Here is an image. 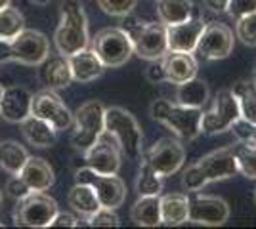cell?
Masks as SVG:
<instances>
[{"mask_svg":"<svg viewBox=\"0 0 256 229\" xmlns=\"http://www.w3.org/2000/svg\"><path fill=\"white\" fill-rule=\"evenodd\" d=\"M210 98V90H208V84L193 76L190 80L178 84V90H176V103L180 105H186V107H195V109H203L206 105V101Z\"/></svg>","mask_w":256,"mask_h":229,"instance_id":"d4e9b609","label":"cell"},{"mask_svg":"<svg viewBox=\"0 0 256 229\" xmlns=\"http://www.w3.org/2000/svg\"><path fill=\"white\" fill-rule=\"evenodd\" d=\"M54 44L58 54L67 55V57L88 48L90 44L88 19L80 0H64L62 19L54 33Z\"/></svg>","mask_w":256,"mask_h":229,"instance_id":"6da1fadb","label":"cell"},{"mask_svg":"<svg viewBox=\"0 0 256 229\" xmlns=\"http://www.w3.org/2000/svg\"><path fill=\"white\" fill-rule=\"evenodd\" d=\"M104 130H106V105L102 101L90 99L73 113L71 143L76 151L84 153Z\"/></svg>","mask_w":256,"mask_h":229,"instance_id":"277c9868","label":"cell"},{"mask_svg":"<svg viewBox=\"0 0 256 229\" xmlns=\"http://www.w3.org/2000/svg\"><path fill=\"white\" fill-rule=\"evenodd\" d=\"M160 195L140 197L130 208V218L142 228H157L160 226Z\"/></svg>","mask_w":256,"mask_h":229,"instance_id":"484cf974","label":"cell"},{"mask_svg":"<svg viewBox=\"0 0 256 229\" xmlns=\"http://www.w3.org/2000/svg\"><path fill=\"white\" fill-rule=\"evenodd\" d=\"M86 224L90 228H118L120 220H118L115 208L100 207L92 216L86 218Z\"/></svg>","mask_w":256,"mask_h":229,"instance_id":"e575fe53","label":"cell"},{"mask_svg":"<svg viewBox=\"0 0 256 229\" xmlns=\"http://www.w3.org/2000/svg\"><path fill=\"white\" fill-rule=\"evenodd\" d=\"M246 142H252V143H256V124L252 126V132H250V138L246 140Z\"/></svg>","mask_w":256,"mask_h":229,"instance_id":"ee69618b","label":"cell"},{"mask_svg":"<svg viewBox=\"0 0 256 229\" xmlns=\"http://www.w3.org/2000/svg\"><path fill=\"white\" fill-rule=\"evenodd\" d=\"M10 2L12 0H0V10H2V8H6V6H10Z\"/></svg>","mask_w":256,"mask_h":229,"instance_id":"bcb514c9","label":"cell"},{"mask_svg":"<svg viewBox=\"0 0 256 229\" xmlns=\"http://www.w3.org/2000/svg\"><path fill=\"white\" fill-rule=\"evenodd\" d=\"M2 90H4V88H2V86H0V98H2Z\"/></svg>","mask_w":256,"mask_h":229,"instance_id":"c3c4849f","label":"cell"},{"mask_svg":"<svg viewBox=\"0 0 256 229\" xmlns=\"http://www.w3.org/2000/svg\"><path fill=\"white\" fill-rule=\"evenodd\" d=\"M256 11V0H228V10L226 13L232 19H239L246 13Z\"/></svg>","mask_w":256,"mask_h":229,"instance_id":"74e56055","label":"cell"},{"mask_svg":"<svg viewBox=\"0 0 256 229\" xmlns=\"http://www.w3.org/2000/svg\"><path fill=\"white\" fill-rule=\"evenodd\" d=\"M138 0H98V6L104 13L113 17H124L136 8Z\"/></svg>","mask_w":256,"mask_h":229,"instance_id":"d590c367","label":"cell"},{"mask_svg":"<svg viewBox=\"0 0 256 229\" xmlns=\"http://www.w3.org/2000/svg\"><path fill=\"white\" fill-rule=\"evenodd\" d=\"M254 203H256V189H254Z\"/></svg>","mask_w":256,"mask_h":229,"instance_id":"f907efd6","label":"cell"},{"mask_svg":"<svg viewBox=\"0 0 256 229\" xmlns=\"http://www.w3.org/2000/svg\"><path fill=\"white\" fill-rule=\"evenodd\" d=\"M12 61L27 67H38L50 55V42L46 34L34 29H23L10 40Z\"/></svg>","mask_w":256,"mask_h":229,"instance_id":"30bf717a","label":"cell"},{"mask_svg":"<svg viewBox=\"0 0 256 229\" xmlns=\"http://www.w3.org/2000/svg\"><path fill=\"white\" fill-rule=\"evenodd\" d=\"M22 134L27 142L34 145V147H40V149H46V147H52L56 143V138H58V130L54 128L50 122L38 119L34 115H29L27 119H23L22 122Z\"/></svg>","mask_w":256,"mask_h":229,"instance_id":"cb8c5ba5","label":"cell"},{"mask_svg":"<svg viewBox=\"0 0 256 229\" xmlns=\"http://www.w3.org/2000/svg\"><path fill=\"white\" fill-rule=\"evenodd\" d=\"M232 50H234V31L224 23L212 21L204 25L193 54L195 59L201 61H216V59H226L232 54Z\"/></svg>","mask_w":256,"mask_h":229,"instance_id":"ba28073f","label":"cell"},{"mask_svg":"<svg viewBox=\"0 0 256 229\" xmlns=\"http://www.w3.org/2000/svg\"><path fill=\"white\" fill-rule=\"evenodd\" d=\"M230 218V207L224 199L214 195H201L195 191L190 197L188 207V222L195 226H224Z\"/></svg>","mask_w":256,"mask_h":229,"instance_id":"9a60e30c","label":"cell"},{"mask_svg":"<svg viewBox=\"0 0 256 229\" xmlns=\"http://www.w3.org/2000/svg\"><path fill=\"white\" fill-rule=\"evenodd\" d=\"M201 172H203L206 184L212 182H222L228 178H234L237 172V163H235V155L232 147H222L216 151L204 155L199 163H195Z\"/></svg>","mask_w":256,"mask_h":229,"instance_id":"e0dca14e","label":"cell"},{"mask_svg":"<svg viewBox=\"0 0 256 229\" xmlns=\"http://www.w3.org/2000/svg\"><path fill=\"white\" fill-rule=\"evenodd\" d=\"M160 201V226L178 228L188 222L190 197L184 193H168L159 197Z\"/></svg>","mask_w":256,"mask_h":229,"instance_id":"603a6c76","label":"cell"},{"mask_svg":"<svg viewBox=\"0 0 256 229\" xmlns=\"http://www.w3.org/2000/svg\"><path fill=\"white\" fill-rule=\"evenodd\" d=\"M232 149L237 163V172L248 180H256V143L237 142Z\"/></svg>","mask_w":256,"mask_h":229,"instance_id":"4dcf8cb0","label":"cell"},{"mask_svg":"<svg viewBox=\"0 0 256 229\" xmlns=\"http://www.w3.org/2000/svg\"><path fill=\"white\" fill-rule=\"evenodd\" d=\"M31 115L50 122L58 132L73 126V113L64 103V99L58 96V92L50 88H44L32 96Z\"/></svg>","mask_w":256,"mask_h":229,"instance_id":"8fae6325","label":"cell"},{"mask_svg":"<svg viewBox=\"0 0 256 229\" xmlns=\"http://www.w3.org/2000/svg\"><path fill=\"white\" fill-rule=\"evenodd\" d=\"M88 46L94 50L106 69L122 67L134 54L132 40L120 27H107L98 31Z\"/></svg>","mask_w":256,"mask_h":229,"instance_id":"5b68a950","label":"cell"},{"mask_svg":"<svg viewBox=\"0 0 256 229\" xmlns=\"http://www.w3.org/2000/svg\"><path fill=\"white\" fill-rule=\"evenodd\" d=\"M75 180L78 184H88L94 189L98 201H100V207L117 210L118 207H122V203L126 199V186L117 174H100L82 164L75 172Z\"/></svg>","mask_w":256,"mask_h":229,"instance_id":"52a82bcc","label":"cell"},{"mask_svg":"<svg viewBox=\"0 0 256 229\" xmlns=\"http://www.w3.org/2000/svg\"><path fill=\"white\" fill-rule=\"evenodd\" d=\"M38 67H40L38 75H40V80L46 88L58 92V90H65V88L71 86L73 75H71V65H69L67 55H48Z\"/></svg>","mask_w":256,"mask_h":229,"instance_id":"d6986e66","label":"cell"},{"mask_svg":"<svg viewBox=\"0 0 256 229\" xmlns=\"http://www.w3.org/2000/svg\"><path fill=\"white\" fill-rule=\"evenodd\" d=\"M82 161H84V166L96 170L100 174H118L122 153L118 149L117 142L104 130L96 142L82 153Z\"/></svg>","mask_w":256,"mask_h":229,"instance_id":"5bb4252c","label":"cell"},{"mask_svg":"<svg viewBox=\"0 0 256 229\" xmlns=\"http://www.w3.org/2000/svg\"><path fill=\"white\" fill-rule=\"evenodd\" d=\"M0 203H2V191H0Z\"/></svg>","mask_w":256,"mask_h":229,"instance_id":"681fc988","label":"cell"},{"mask_svg":"<svg viewBox=\"0 0 256 229\" xmlns=\"http://www.w3.org/2000/svg\"><path fill=\"white\" fill-rule=\"evenodd\" d=\"M69 65H71L73 80L80 82V84L94 82L106 71L104 63L100 61V57L94 54V50L90 46L84 48V50H80V52H76V54L69 55Z\"/></svg>","mask_w":256,"mask_h":229,"instance_id":"44dd1931","label":"cell"},{"mask_svg":"<svg viewBox=\"0 0 256 229\" xmlns=\"http://www.w3.org/2000/svg\"><path fill=\"white\" fill-rule=\"evenodd\" d=\"M162 69H164V80L170 84H182L186 80H190L193 76H197V59L193 54L188 52H166L162 55Z\"/></svg>","mask_w":256,"mask_h":229,"instance_id":"ffe728a7","label":"cell"},{"mask_svg":"<svg viewBox=\"0 0 256 229\" xmlns=\"http://www.w3.org/2000/svg\"><path fill=\"white\" fill-rule=\"evenodd\" d=\"M67 203L82 218L92 216L98 208H100V201H98L94 189L88 186V184H78V182L71 187V191L67 195Z\"/></svg>","mask_w":256,"mask_h":229,"instance_id":"4316f807","label":"cell"},{"mask_svg":"<svg viewBox=\"0 0 256 229\" xmlns=\"http://www.w3.org/2000/svg\"><path fill=\"white\" fill-rule=\"evenodd\" d=\"M162 191V178H160L148 163L140 164V172L136 178V193L140 197H150V195H160Z\"/></svg>","mask_w":256,"mask_h":229,"instance_id":"1f68e13d","label":"cell"},{"mask_svg":"<svg viewBox=\"0 0 256 229\" xmlns=\"http://www.w3.org/2000/svg\"><path fill=\"white\" fill-rule=\"evenodd\" d=\"M241 117L239 105L232 90H220L212 99V105L208 111H203L201 119V132L203 134H222L232 128L235 120Z\"/></svg>","mask_w":256,"mask_h":229,"instance_id":"9c48e42d","label":"cell"},{"mask_svg":"<svg viewBox=\"0 0 256 229\" xmlns=\"http://www.w3.org/2000/svg\"><path fill=\"white\" fill-rule=\"evenodd\" d=\"M29 191H31L29 186H27L18 174H14V178H10L8 184H6V193H8V197L14 199V201H20V199L27 195Z\"/></svg>","mask_w":256,"mask_h":229,"instance_id":"f35d334b","label":"cell"},{"mask_svg":"<svg viewBox=\"0 0 256 229\" xmlns=\"http://www.w3.org/2000/svg\"><path fill=\"white\" fill-rule=\"evenodd\" d=\"M146 76L148 80L153 82V84H159L164 80V69H162V61L160 59H155V61H150V65L146 69Z\"/></svg>","mask_w":256,"mask_h":229,"instance_id":"ab89813d","label":"cell"},{"mask_svg":"<svg viewBox=\"0 0 256 229\" xmlns=\"http://www.w3.org/2000/svg\"><path fill=\"white\" fill-rule=\"evenodd\" d=\"M106 132L117 142L122 157L130 161H138L144 155V134L138 120L130 111L122 107H106Z\"/></svg>","mask_w":256,"mask_h":229,"instance_id":"3957f363","label":"cell"},{"mask_svg":"<svg viewBox=\"0 0 256 229\" xmlns=\"http://www.w3.org/2000/svg\"><path fill=\"white\" fill-rule=\"evenodd\" d=\"M12 61V44L6 38H0V63Z\"/></svg>","mask_w":256,"mask_h":229,"instance_id":"7bdbcfd3","label":"cell"},{"mask_svg":"<svg viewBox=\"0 0 256 229\" xmlns=\"http://www.w3.org/2000/svg\"><path fill=\"white\" fill-rule=\"evenodd\" d=\"M32 94L23 86H8L2 90L0 98V117L10 122L20 124L23 119L31 115Z\"/></svg>","mask_w":256,"mask_h":229,"instance_id":"ac0fdd59","label":"cell"},{"mask_svg":"<svg viewBox=\"0 0 256 229\" xmlns=\"http://www.w3.org/2000/svg\"><path fill=\"white\" fill-rule=\"evenodd\" d=\"M25 29V17L20 10L6 6L0 10V38L12 40L16 34H20Z\"/></svg>","mask_w":256,"mask_h":229,"instance_id":"d6a6232c","label":"cell"},{"mask_svg":"<svg viewBox=\"0 0 256 229\" xmlns=\"http://www.w3.org/2000/svg\"><path fill=\"white\" fill-rule=\"evenodd\" d=\"M29 157L31 155L27 153V149L14 140L0 143V168H4L12 176L20 174V170L23 168V164L27 163Z\"/></svg>","mask_w":256,"mask_h":229,"instance_id":"f546056e","label":"cell"},{"mask_svg":"<svg viewBox=\"0 0 256 229\" xmlns=\"http://www.w3.org/2000/svg\"><path fill=\"white\" fill-rule=\"evenodd\" d=\"M56 199L44 191H29L14 207V224L20 228H50V222L58 214Z\"/></svg>","mask_w":256,"mask_h":229,"instance_id":"8992f818","label":"cell"},{"mask_svg":"<svg viewBox=\"0 0 256 229\" xmlns=\"http://www.w3.org/2000/svg\"><path fill=\"white\" fill-rule=\"evenodd\" d=\"M0 228H4V224H2V222H0Z\"/></svg>","mask_w":256,"mask_h":229,"instance_id":"816d5d0a","label":"cell"},{"mask_svg":"<svg viewBox=\"0 0 256 229\" xmlns=\"http://www.w3.org/2000/svg\"><path fill=\"white\" fill-rule=\"evenodd\" d=\"M134 54L146 59V61H155L162 59V55L168 52L166 46V25L164 23H148L144 21L134 33L130 34Z\"/></svg>","mask_w":256,"mask_h":229,"instance_id":"7c38bea8","label":"cell"},{"mask_svg":"<svg viewBox=\"0 0 256 229\" xmlns=\"http://www.w3.org/2000/svg\"><path fill=\"white\" fill-rule=\"evenodd\" d=\"M32 4H36V6H46V4H50V0H31Z\"/></svg>","mask_w":256,"mask_h":229,"instance_id":"f6af8a7d","label":"cell"},{"mask_svg":"<svg viewBox=\"0 0 256 229\" xmlns=\"http://www.w3.org/2000/svg\"><path fill=\"white\" fill-rule=\"evenodd\" d=\"M76 226H78V222H76V218L73 214L60 212V210H58V214L50 222V228H76Z\"/></svg>","mask_w":256,"mask_h":229,"instance_id":"60d3db41","label":"cell"},{"mask_svg":"<svg viewBox=\"0 0 256 229\" xmlns=\"http://www.w3.org/2000/svg\"><path fill=\"white\" fill-rule=\"evenodd\" d=\"M18 176L29 186L31 191H46L56 182L54 168L48 161H44L40 157H29Z\"/></svg>","mask_w":256,"mask_h":229,"instance_id":"7402d4cb","label":"cell"},{"mask_svg":"<svg viewBox=\"0 0 256 229\" xmlns=\"http://www.w3.org/2000/svg\"><path fill=\"white\" fill-rule=\"evenodd\" d=\"M237 105H239V113L241 117L248 122L256 124V84L254 80H239L237 84L232 88Z\"/></svg>","mask_w":256,"mask_h":229,"instance_id":"f1b7e54d","label":"cell"},{"mask_svg":"<svg viewBox=\"0 0 256 229\" xmlns=\"http://www.w3.org/2000/svg\"><path fill=\"white\" fill-rule=\"evenodd\" d=\"M204 186H206V180H204L201 168H199L197 164H192V166L184 172V176H182V187H184L186 191L195 193V191H201Z\"/></svg>","mask_w":256,"mask_h":229,"instance_id":"8d00e7d4","label":"cell"},{"mask_svg":"<svg viewBox=\"0 0 256 229\" xmlns=\"http://www.w3.org/2000/svg\"><path fill=\"white\" fill-rule=\"evenodd\" d=\"M204 19L199 15H192L190 19L174 25H166V46L170 52H188L193 54L197 40L204 29Z\"/></svg>","mask_w":256,"mask_h":229,"instance_id":"2e32d148","label":"cell"},{"mask_svg":"<svg viewBox=\"0 0 256 229\" xmlns=\"http://www.w3.org/2000/svg\"><path fill=\"white\" fill-rule=\"evenodd\" d=\"M235 36L245 44L254 48L256 46V11L246 13L243 17L235 19Z\"/></svg>","mask_w":256,"mask_h":229,"instance_id":"836d02e7","label":"cell"},{"mask_svg":"<svg viewBox=\"0 0 256 229\" xmlns=\"http://www.w3.org/2000/svg\"><path fill=\"white\" fill-rule=\"evenodd\" d=\"M252 80H254V84H256V63H254V69H252Z\"/></svg>","mask_w":256,"mask_h":229,"instance_id":"7dc6e473","label":"cell"},{"mask_svg":"<svg viewBox=\"0 0 256 229\" xmlns=\"http://www.w3.org/2000/svg\"><path fill=\"white\" fill-rule=\"evenodd\" d=\"M142 161L150 164L160 178H168L184 166L186 149L178 140L162 138L146 155H142Z\"/></svg>","mask_w":256,"mask_h":229,"instance_id":"4fadbf2b","label":"cell"},{"mask_svg":"<svg viewBox=\"0 0 256 229\" xmlns=\"http://www.w3.org/2000/svg\"><path fill=\"white\" fill-rule=\"evenodd\" d=\"M157 15L160 23L174 25L195 15V6L192 0H157Z\"/></svg>","mask_w":256,"mask_h":229,"instance_id":"83f0119b","label":"cell"},{"mask_svg":"<svg viewBox=\"0 0 256 229\" xmlns=\"http://www.w3.org/2000/svg\"><path fill=\"white\" fill-rule=\"evenodd\" d=\"M150 115L151 119L166 126L176 138L184 142H193L203 134L201 132L203 109L170 103L168 99H155L150 107Z\"/></svg>","mask_w":256,"mask_h":229,"instance_id":"7a4b0ae2","label":"cell"},{"mask_svg":"<svg viewBox=\"0 0 256 229\" xmlns=\"http://www.w3.org/2000/svg\"><path fill=\"white\" fill-rule=\"evenodd\" d=\"M204 8L214 13H226L228 10V0H203Z\"/></svg>","mask_w":256,"mask_h":229,"instance_id":"b9f144b4","label":"cell"}]
</instances>
